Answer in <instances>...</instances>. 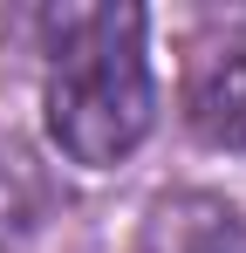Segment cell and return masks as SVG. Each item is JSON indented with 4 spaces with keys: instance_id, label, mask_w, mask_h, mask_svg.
<instances>
[{
    "instance_id": "6da1fadb",
    "label": "cell",
    "mask_w": 246,
    "mask_h": 253,
    "mask_svg": "<svg viewBox=\"0 0 246 253\" xmlns=\"http://www.w3.org/2000/svg\"><path fill=\"white\" fill-rule=\"evenodd\" d=\"M48 28V137L62 158L103 171L123 165L158 117L151 62H144V14L137 7H55Z\"/></svg>"
},
{
    "instance_id": "7a4b0ae2",
    "label": "cell",
    "mask_w": 246,
    "mask_h": 253,
    "mask_svg": "<svg viewBox=\"0 0 246 253\" xmlns=\"http://www.w3.org/2000/svg\"><path fill=\"white\" fill-rule=\"evenodd\" d=\"M137 253H246V233H240V219L219 206V199L178 192V199H158L151 206Z\"/></svg>"
},
{
    "instance_id": "3957f363",
    "label": "cell",
    "mask_w": 246,
    "mask_h": 253,
    "mask_svg": "<svg viewBox=\"0 0 246 253\" xmlns=\"http://www.w3.org/2000/svg\"><path fill=\"white\" fill-rule=\"evenodd\" d=\"M185 124L212 151H246V48L212 55L185 89Z\"/></svg>"
},
{
    "instance_id": "277c9868",
    "label": "cell",
    "mask_w": 246,
    "mask_h": 253,
    "mask_svg": "<svg viewBox=\"0 0 246 253\" xmlns=\"http://www.w3.org/2000/svg\"><path fill=\"white\" fill-rule=\"evenodd\" d=\"M41 206H48V192H41L35 158H28L14 137H0V253H14L28 233H35Z\"/></svg>"
}]
</instances>
